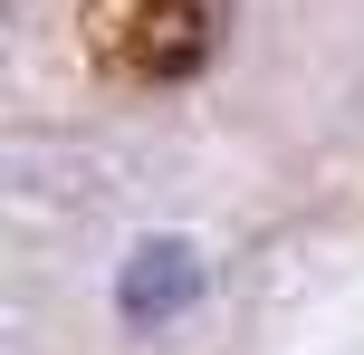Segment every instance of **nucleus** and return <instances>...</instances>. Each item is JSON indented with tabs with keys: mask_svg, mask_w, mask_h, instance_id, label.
I'll return each instance as SVG.
<instances>
[{
	"mask_svg": "<svg viewBox=\"0 0 364 355\" xmlns=\"http://www.w3.org/2000/svg\"><path fill=\"white\" fill-rule=\"evenodd\" d=\"M192 298V250H134V269H125V307L134 317H164V307H182Z\"/></svg>",
	"mask_w": 364,
	"mask_h": 355,
	"instance_id": "2",
	"label": "nucleus"
},
{
	"mask_svg": "<svg viewBox=\"0 0 364 355\" xmlns=\"http://www.w3.org/2000/svg\"><path fill=\"white\" fill-rule=\"evenodd\" d=\"M87 38L125 87H182L220 38V0H96Z\"/></svg>",
	"mask_w": 364,
	"mask_h": 355,
	"instance_id": "1",
	"label": "nucleus"
}]
</instances>
